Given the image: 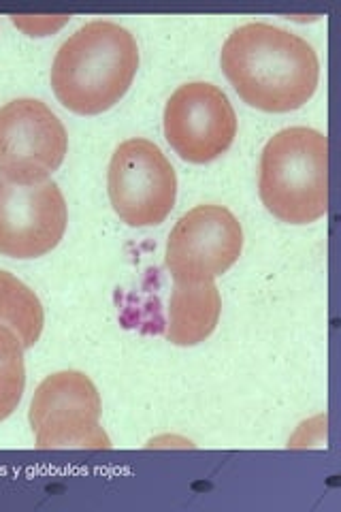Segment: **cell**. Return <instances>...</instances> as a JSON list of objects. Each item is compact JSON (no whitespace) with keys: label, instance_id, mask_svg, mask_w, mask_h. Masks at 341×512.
I'll return each instance as SVG.
<instances>
[{"label":"cell","instance_id":"1","mask_svg":"<svg viewBox=\"0 0 341 512\" xmlns=\"http://www.w3.org/2000/svg\"><path fill=\"white\" fill-rule=\"evenodd\" d=\"M220 64L241 99L269 114L303 107L320 79L314 47L295 32L265 22L233 30L222 45Z\"/></svg>","mask_w":341,"mask_h":512},{"label":"cell","instance_id":"2","mask_svg":"<svg viewBox=\"0 0 341 512\" xmlns=\"http://www.w3.org/2000/svg\"><path fill=\"white\" fill-rule=\"evenodd\" d=\"M139 69V45L131 30L92 20L60 45L52 64L58 101L81 116H96L120 103Z\"/></svg>","mask_w":341,"mask_h":512},{"label":"cell","instance_id":"3","mask_svg":"<svg viewBox=\"0 0 341 512\" xmlns=\"http://www.w3.org/2000/svg\"><path fill=\"white\" fill-rule=\"evenodd\" d=\"M258 192L267 210L290 224H310L329 210V139L307 126L275 133L263 150Z\"/></svg>","mask_w":341,"mask_h":512},{"label":"cell","instance_id":"4","mask_svg":"<svg viewBox=\"0 0 341 512\" xmlns=\"http://www.w3.org/2000/svg\"><path fill=\"white\" fill-rule=\"evenodd\" d=\"M101 412V395L84 372L64 370L47 376L30 402V425L37 446L43 451L109 448L111 440L101 427Z\"/></svg>","mask_w":341,"mask_h":512},{"label":"cell","instance_id":"5","mask_svg":"<svg viewBox=\"0 0 341 512\" xmlns=\"http://www.w3.org/2000/svg\"><path fill=\"white\" fill-rule=\"evenodd\" d=\"M109 201L128 227L165 222L177 199V175L154 141L126 139L116 148L107 173Z\"/></svg>","mask_w":341,"mask_h":512},{"label":"cell","instance_id":"6","mask_svg":"<svg viewBox=\"0 0 341 512\" xmlns=\"http://www.w3.org/2000/svg\"><path fill=\"white\" fill-rule=\"evenodd\" d=\"M67 152V128L43 101L15 99L0 107V175L7 180H50Z\"/></svg>","mask_w":341,"mask_h":512},{"label":"cell","instance_id":"7","mask_svg":"<svg viewBox=\"0 0 341 512\" xmlns=\"http://www.w3.org/2000/svg\"><path fill=\"white\" fill-rule=\"evenodd\" d=\"M243 229L222 205H197L186 212L169 235L165 265L175 282L216 280L241 256Z\"/></svg>","mask_w":341,"mask_h":512},{"label":"cell","instance_id":"8","mask_svg":"<svg viewBox=\"0 0 341 512\" xmlns=\"http://www.w3.org/2000/svg\"><path fill=\"white\" fill-rule=\"evenodd\" d=\"M69 207L56 182L18 184L0 175V254L37 259L67 231Z\"/></svg>","mask_w":341,"mask_h":512},{"label":"cell","instance_id":"9","mask_svg":"<svg viewBox=\"0 0 341 512\" xmlns=\"http://www.w3.org/2000/svg\"><path fill=\"white\" fill-rule=\"evenodd\" d=\"M165 137L188 163L216 160L237 137V114L229 96L207 82L180 86L165 107Z\"/></svg>","mask_w":341,"mask_h":512},{"label":"cell","instance_id":"10","mask_svg":"<svg viewBox=\"0 0 341 512\" xmlns=\"http://www.w3.org/2000/svg\"><path fill=\"white\" fill-rule=\"evenodd\" d=\"M222 297L214 280L175 282L169 299L167 340L175 346H197L216 331Z\"/></svg>","mask_w":341,"mask_h":512},{"label":"cell","instance_id":"11","mask_svg":"<svg viewBox=\"0 0 341 512\" xmlns=\"http://www.w3.org/2000/svg\"><path fill=\"white\" fill-rule=\"evenodd\" d=\"M0 323L15 331L24 348H32L43 331L45 314L30 286L9 271H0Z\"/></svg>","mask_w":341,"mask_h":512},{"label":"cell","instance_id":"12","mask_svg":"<svg viewBox=\"0 0 341 512\" xmlns=\"http://www.w3.org/2000/svg\"><path fill=\"white\" fill-rule=\"evenodd\" d=\"M24 344L13 329L0 323V423L18 410L26 387Z\"/></svg>","mask_w":341,"mask_h":512}]
</instances>
